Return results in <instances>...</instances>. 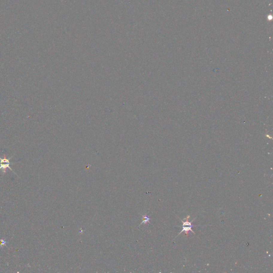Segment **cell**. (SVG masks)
<instances>
[{
	"instance_id": "obj_1",
	"label": "cell",
	"mask_w": 273,
	"mask_h": 273,
	"mask_svg": "<svg viewBox=\"0 0 273 273\" xmlns=\"http://www.w3.org/2000/svg\"><path fill=\"white\" fill-rule=\"evenodd\" d=\"M12 157V156H11L10 158H9V159H7L5 157H4V158H3V159H2V158L0 157V170H2L3 173H5L6 172V169L7 168H9L12 172L16 174L15 172L12 170V169L11 168L10 166L11 163H10L9 160Z\"/></svg>"
},
{
	"instance_id": "obj_3",
	"label": "cell",
	"mask_w": 273,
	"mask_h": 273,
	"mask_svg": "<svg viewBox=\"0 0 273 273\" xmlns=\"http://www.w3.org/2000/svg\"><path fill=\"white\" fill-rule=\"evenodd\" d=\"M7 243V242L4 239H1V243H0V247L2 246L3 245H5Z\"/></svg>"
},
{
	"instance_id": "obj_2",
	"label": "cell",
	"mask_w": 273,
	"mask_h": 273,
	"mask_svg": "<svg viewBox=\"0 0 273 273\" xmlns=\"http://www.w3.org/2000/svg\"><path fill=\"white\" fill-rule=\"evenodd\" d=\"M194 227V226H183V225H182V230H181V231L178 234V235L175 237V239L177 237L179 236L180 234H181L183 232L185 233L186 235H188V234H189V232H192L193 233L195 234V233L193 232V230H192V227Z\"/></svg>"
}]
</instances>
